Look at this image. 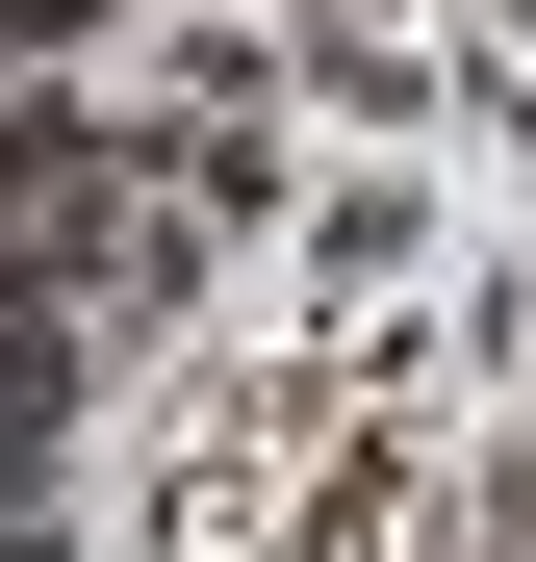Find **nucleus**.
I'll use <instances>...</instances> for the list:
<instances>
[]
</instances>
